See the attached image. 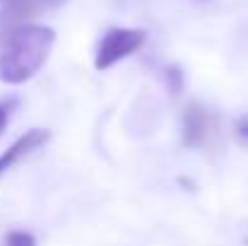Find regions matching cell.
<instances>
[{"label":"cell","instance_id":"11","mask_svg":"<svg viewBox=\"0 0 248 246\" xmlns=\"http://www.w3.org/2000/svg\"><path fill=\"white\" fill-rule=\"evenodd\" d=\"M2 2H7V0H2Z\"/></svg>","mask_w":248,"mask_h":246},{"label":"cell","instance_id":"5","mask_svg":"<svg viewBox=\"0 0 248 246\" xmlns=\"http://www.w3.org/2000/svg\"><path fill=\"white\" fill-rule=\"evenodd\" d=\"M31 19L22 12V10H17L15 5H5L2 10H0V49L10 41V36L19 29V27H24V24H29Z\"/></svg>","mask_w":248,"mask_h":246},{"label":"cell","instance_id":"7","mask_svg":"<svg viewBox=\"0 0 248 246\" xmlns=\"http://www.w3.org/2000/svg\"><path fill=\"white\" fill-rule=\"evenodd\" d=\"M2 246H36V239H34V234H29L24 230H12L5 234Z\"/></svg>","mask_w":248,"mask_h":246},{"label":"cell","instance_id":"9","mask_svg":"<svg viewBox=\"0 0 248 246\" xmlns=\"http://www.w3.org/2000/svg\"><path fill=\"white\" fill-rule=\"evenodd\" d=\"M234 133H236L239 143L248 145V114H246V116H241V118L236 121V126H234Z\"/></svg>","mask_w":248,"mask_h":246},{"label":"cell","instance_id":"10","mask_svg":"<svg viewBox=\"0 0 248 246\" xmlns=\"http://www.w3.org/2000/svg\"><path fill=\"white\" fill-rule=\"evenodd\" d=\"M7 116H10V104H2V101H0V133H2L5 126H7Z\"/></svg>","mask_w":248,"mask_h":246},{"label":"cell","instance_id":"6","mask_svg":"<svg viewBox=\"0 0 248 246\" xmlns=\"http://www.w3.org/2000/svg\"><path fill=\"white\" fill-rule=\"evenodd\" d=\"M63 2H68V0H7L5 5H15V7L22 10L29 19H34V17H39L41 12H46V10H51V7H58V5H63Z\"/></svg>","mask_w":248,"mask_h":246},{"label":"cell","instance_id":"2","mask_svg":"<svg viewBox=\"0 0 248 246\" xmlns=\"http://www.w3.org/2000/svg\"><path fill=\"white\" fill-rule=\"evenodd\" d=\"M147 39V32L145 29H125V27H111L99 46H96V53H94V68L96 70H108L111 66H116L118 61L133 56L135 51L142 49Z\"/></svg>","mask_w":248,"mask_h":246},{"label":"cell","instance_id":"3","mask_svg":"<svg viewBox=\"0 0 248 246\" xmlns=\"http://www.w3.org/2000/svg\"><path fill=\"white\" fill-rule=\"evenodd\" d=\"M219 133V123H217V116L212 111H207L205 106H200L198 101L188 104L186 111H183V131H181V140L186 148H210L215 143Z\"/></svg>","mask_w":248,"mask_h":246},{"label":"cell","instance_id":"4","mask_svg":"<svg viewBox=\"0 0 248 246\" xmlns=\"http://www.w3.org/2000/svg\"><path fill=\"white\" fill-rule=\"evenodd\" d=\"M48 140H51V133H48V131H44V128L27 131L22 138H17V140H15V143H12L2 155H0V176H2L10 166H15L22 157H27V155H31L34 150L44 148Z\"/></svg>","mask_w":248,"mask_h":246},{"label":"cell","instance_id":"1","mask_svg":"<svg viewBox=\"0 0 248 246\" xmlns=\"http://www.w3.org/2000/svg\"><path fill=\"white\" fill-rule=\"evenodd\" d=\"M53 41L56 32L51 27L31 22L19 27L0 49V82L24 84L27 80H31L48 61Z\"/></svg>","mask_w":248,"mask_h":246},{"label":"cell","instance_id":"8","mask_svg":"<svg viewBox=\"0 0 248 246\" xmlns=\"http://www.w3.org/2000/svg\"><path fill=\"white\" fill-rule=\"evenodd\" d=\"M166 87H169V92L171 94H181L183 92V73H181V68H176V66H171V68H166Z\"/></svg>","mask_w":248,"mask_h":246}]
</instances>
